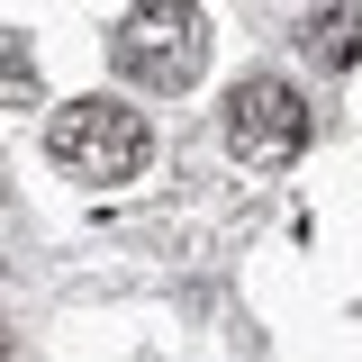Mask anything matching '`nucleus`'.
<instances>
[{"mask_svg":"<svg viewBox=\"0 0 362 362\" xmlns=\"http://www.w3.org/2000/svg\"><path fill=\"white\" fill-rule=\"evenodd\" d=\"M0 362H18V335H9V326H0Z\"/></svg>","mask_w":362,"mask_h":362,"instance_id":"39448f33","label":"nucleus"},{"mask_svg":"<svg viewBox=\"0 0 362 362\" xmlns=\"http://www.w3.org/2000/svg\"><path fill=\"white\" fill-rule=\"evenodd\" d=\"M45 154H54L73 181H136L145 163H154V127H145V109L90 90V100H64V109H54Z\"/></svg>","mask_w":362,"mask_h":362,"instance_id":"f257e3e1","label":"nucleus"},{"mask_svg":"<svg viewBox=\"0 0 362 362\" xmlns=\"http://www.w3.org/2000/svg\"><path fill=\"white\" fill-rule=\"evenodd\" d=\"M28 100H37V54H28V37L0 28V109H28Z\"/></svg>","mask_w":362,"mask_h":362,"instance_id":"20e7f679","label":"nucleus"},{"mask_svg":"<svg viewBox=\"0 0 362 362\" xmlns=\"http://www.w3.org/2000/svg\"><path fill=\"white\" fill-rule=\"evenodd\" d=\"M308 100H299V82H281V73H245V82L226 90V154L235 163H290L299 145H308Z\"/></svg>","mask_w":362,"mask_h":362,"instance_id":"7ed1b4c3","label":"nucleus"},{"mask_svg":"<svg viewBox=\"0 0 362 362\" xmlns=\"http://www.w3.org/2000/svg\"><path fill=\"white\" fill-rule=\"evenodd\" d=\"M109 54L145 90H190L209 73V18H199V0H136L109 37Z\"/></svg>","mask_w":362,"mask_h":362,"instance_id":"f03ea898","label":"nucleus"}]
</instances>
